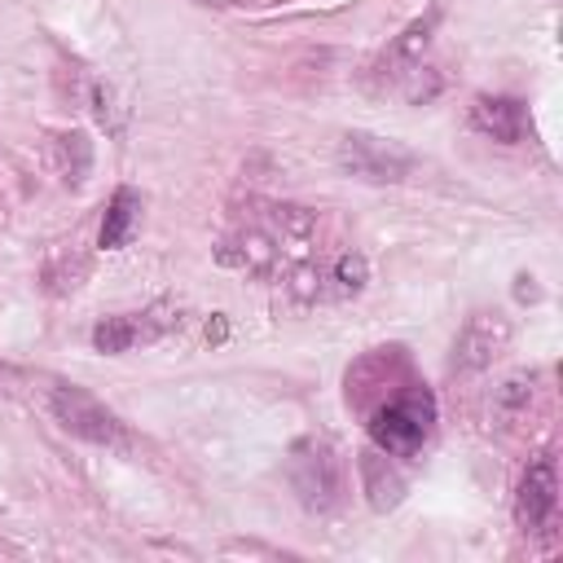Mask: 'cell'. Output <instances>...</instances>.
I'll use <instances>...</instances> for the list:
<instances>
[{
  "label": "cell",
  "mask_w": 563,
  "mask_h": 563,
  "mask_svg": "<svg viewBox=\"0 0 563 563\" xmlns=\"http://www.w3.org/2000/svg\"><path fill=\"white\" fill-rule=\"evenodd\" d=\"M48 413L62 422V431L88 440V444H101V449H132V435L128 427L119 422L114 409H106L92 391L84 387H70V383H57L48 391Z\"/></svg>",
  "instance_id": "obj_2"
},
{
  "label": "cell",
  "mask_w": 563,
  "mask_h": 563,
  "mask_svg": "<svg viewBox=\"0 0 563 563\" xmlns=\"http://www.w3.org/2000/svg\"><path fill=\"white\" fill-rule=\"evenodd\" d=\"M471 128L488 141H501V145H519L528 141L532 123H528V106L515 101V97H475L471 106Z\"/></svg>",
  "instance_id": "obj_8"
},
{
  "label": "cell",
  "mask_w": 563,
  "mask_h": 563,
  "mask_svg": "<svg viewBox=\"0 0 563 563\" xmlns=\"http://www.w3.org/2000/svg\"><path fill=\"white\" fill-rule=\"evenodd\" d=\"M365 277H369L365 260L352 255V251H343V255L325 268V290L339 295V299H347V295H361V290H365Z\"/></svg>",
  "instance_id": "obj_11"
},
{
  "label": "cell",
  "mask_w": 563,
  "mask_h": 563,
  "mask_svg": "<svg viewBox=\"0 0 563 563\" xmlns=\"http://www.w3.org/2000/svg\"><path fill=\"white\" fill-rule=\"evenodd\" d=\"M559 510V471H554V457H537L523 479H519V493H515V523L523 532H541Z\"/></svg>",
  "instance_id": "obj_7"
},
{
  "label": "cell",
  "mask_w": 563,
  "mask_h": 563,
  "mask_svg": "<svg viewBox=\"0 0 563 563\" xmlns=\"http://www.w3.org/2000/svg\"><path fill=\"white\" fill-rule=\"evenodd\" d=\"M510 347V321L501 312H471L457 343H453V369L457 374H479L493 369Z\"/></svg>",
  "instance_id": "obj_5"
},
{
  "label": "cell",
  "mask_w": 563,
  "mask_h": 563,
  "mask_svg": "<svg viewBox=\"0 0 563 563\" xmlns=\"http://www.w3.org/2000/svg\"><path fill=\"white\" fill-rule=\"evenodd\" d=\"M136 220H141V198L132 189H114V198L106 207V220H101V233H97V246H106V251L128 246Z\"/></svg>",
  "instance_id": "obj_10"
},
{
  "label": "cell",
  "mask_w": 563,
  "mask_h": 563,
  "mask_svg": "<svg viewBox=\"0 0 563 563\" xmlns=\"http://www.w3.org/2000/svg\"><path fill=\"white\" fill-rule=\"evenodd\" d=\"M180 325V312L172 308H145V312H123V317H106L97 330H92V347L97 352H128L136 343H158L167 330Z\"/></svg>",
  "instance_id": "obj_6"
},
{
  "label": "cell",
  "mask_w": 563,
  "mask_h": 563,
  "mask_svg": "<svg viewBox=\"0 0 563 563\" xmlns=\"http://www.w3.org/2000/svg\"><path fill=\"white\" fill-rule=\"evenodd\" d=\"M431 427H435V400H431V391L418 387V391H405L374 409L369 440L387 457H413L422 449V440L431 435Z\"/></svg>",
  "instance_id": "obj_1"
},
{
  "label": "cell",
  "mask_w": 563,
  "mask_h": 563,
  "mask_svg": "<svg viewBox=\"0 0 563 563\" xmlns=\"http://www.w3.org/2000/svg\"><path fill=\"white\" fill-rule=\"evenodd\" d=\"M361 484H365V497L374 510H391L400 497H405V479L400 471L383 457V449H365L361 453Z\"/></svg>",
  "instance_id": "obj_9"
},
{
  "label": "cell",
  "mask_w": 563,
  "mask_h": 563,
  "mask_svg": "<svg viewBox=\"0 0 563 563\" xmlns=\"http://www.w3.org/2000/svg\"><path fill=\"white\" fill-rule=\"evenodd\" d=\"M286 475H290V488L299 493V501L317 515L334 510L343 501V462L334 457V449L325 440H299L290 449Z\"/></svg>",
  "instance_id": "obj_4"
},
{
  "label": "cell",
  "mask_w": 563,
  "mask_h": 563,
  "mask_svg": "<svg viewBox=\"0 0 563 563\" xmlns=\"http://www.w3.org/2000/svg\"><path fill=\"white\" fill-rule=\"evenodd\" d=\"M88 167H92L88 136H84V132H66V136H62V176H66L70 185H79V180L88 176Z\"/></svg>",
  "instance_id": "obj_12"
},
{
  "label": "cell",
  "mask_w": 563,
  "mask_h": 563,
  "mask_svg": "<svg viewBox=\"0 0 563 563\" xmlns=\"http://www.w3.org/2000/svg\"><path fill=\"white\" fill-rule=\"evenodd\" d=\"M334 163H339L343 176H356V180H369V185H396L413 172L418 158L400 141H387V136H374V132H347L334 145Z\"/></svg>",
  "instance_id": "obj_3"
},
{
  "label": "cell",
  "mask_w": 563,
  "mask_h": 563,
  "mask_svg": "<svg viewBox=\"0 0 563 563\" xmlns=\"http://www.w3.org/2000/svg\"><path fill=\"white\" fill-rule=\"evenodd\" d=\"M528 396H532V378H528V374H515V378H506V383L497 387V405H501V409H523Z\"/></svg>",
  "instance_id": "obj_13"
}]
</instances>
